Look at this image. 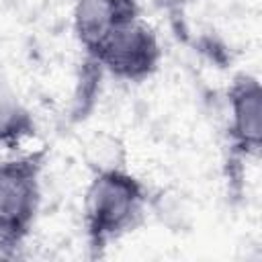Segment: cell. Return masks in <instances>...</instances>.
Masks as SVG:
<instances>
[{
  "mask_svg": "<svg viewBox=\"0 0 262 262\" xmlns=\"http://www.w3.org/2000/svg\"><path fill=\"white\" fill-rule=\"evenodd\" d=\"M229 131L233 145L244 154L260 147V84L252 76H239L229 90Z\"/></svg>",
  "mask_w": 262,
  "mask_h": 262,
  "instance_id": "5b68a950",
  "label": "cell"
},
{
  "mask_svg": "<svg viewBox=\"0 0 262 262\" xmlns=\"http://www.w3.org/2000/svg\"><path fill=\"white\" fill-rule=\"evenodd\" d=\"M35 131L29 111L16 100V96L0 86V145L16 147Z\"/></svg>",
  "mask_w": 262,
  "mask_h": 262,
  "instance_id": "8992f818",
  "label": "cell"
},
{
  "mask_svg": "<svg viewBox=\"0 0 262 262\" xmlns=\"http://www.w3.org/2000/svg\"><path fill=\"white\" fill-rule=\"evenodd\" d=\"M37 154L0 162V246H18L29 233L41 201Z\"/></svg>",
  "mask_w": 262,
  "mask_h": 262,
  "instance_id": "7a4b0ae2",
  "label": "cell"
},
{
  "mask_svg": "<svg viewBox=\"0 0 262 262\" xmlns=\"http://www.w3.org/2000/svg\"><path fill=\"white\" fill-rule=\"evenodd\" d=\"M160 57L156 33L137 16L117 27L90 59L119 80L141 82L156 72Z\"/></svg>",
  "mask_w": 262,
  "mask_h": 262,
  "instance_id": "3957f363",
  "label": "cell"
},
{
  "mask_svg": "<svg viewBox=\"0 0 262 262\" xmlns=\"http://www.w3.org/2000/svg\"><path fill=\"white\" fill-rule=\"evenodd\" d=\"M141 184L121 168H104L90 182L84 199V219L92 246H106L133 229L143 213Z\"/></svg>",
  "mask_w": 262,
  "mask_h": 262,
  "instance_id": "6da1fadb",
  "label": "cell"
},
{
  "mask_svg": "<svg viewBox=\"0 0 262 262\" xmlns=\"http://www.w3.org/2000/svg\"><path fill=\"white\" fill-rule=\"evenodd\" d=\"M137 16V0H80L74 10V31L86 55L92 57L117 27Z\"/></svg>",
  "mask_w": 262,
  "mask_h": 262,
  "instance_id": "277c9868",
  "label": "cell"
},
{
  "mask_svg": "<svg viewBox=\"0 0 262 262\" xmlns=\"http://www.w3.org/2000/svg\"><path fill=\"white\" fill-rule=\"evenodd\" d=\"M151 2L160 8H178V6H184L190 0H151Z\"/></svg>",
  "mask_w": 262,
  "mask_h": 262,
  "instance_id": "52a82bcc",
  "label": "cell"
}]
</instances>
